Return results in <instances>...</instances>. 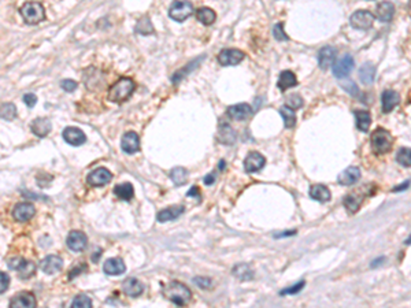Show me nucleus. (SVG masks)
Instances as JSON below:
<instances>
[{"instance_id":"nucleus-1","label":"nucleus","mask_w":411,"mask_h":308,"mask_svg":"<svg viewBox=\"0 0 411 308\" xmlns=\"http://www.w3.org/2000/svg\"><path fill=\"white\" fill-rule=\"evenodd\" d=\"M162 294L169 301L174 303L176 305H184L192 297V292L186 285L181 284L178 281H171L162 288Z\"/></svg>"},{"instance_id":"nucleus-2","label":"nucleus","mask_w":411,"mask_h":308,"mask_svg":"<svg viewBox=\"0 0 411 308\" xmlns=\"http://www.w3.org/2000/svg\"><path fill=\"white\" fill-rule=\"evenodd\" d=\"M136 84L129 77H122L108 89L107 99L113 103H124L134 92Z\"/></svg>"},{"instance_id":"nucleus-3","label":"nucleus","mask_w":411,"mask_h":308,"mask_svg":"<svg viewBox=\"0 0 411 308\" xmlns=\"http://www.w3.org/2000/svg\"><path fill=\"white\" fill-rule=\"evenodd\" d=\"M19 13L22 15L23 21L29 25H37L46 19V11L40 3L37 2H28L21 7Z\"/></svg>"},{"instance_id":"nucleus-4","label":"nucleus","mask_w":411,"mask_h":308,"mask_svg":"<svg viewBox=\"0 0 411 308\" xmlns=\"http://www.w3.org/2000/svg\"><path fill=\"white\" fill-rule=\"evenodd\" d=\"M370 141H371V148L376 153H387L392 147L393 138L389 132H387L383 128H379L373 132Z\"/></svg>"},{"instance_id":"nucleus-5","label":"nucleus","mask_w":411,"mask_h":308,"mask_svg":"<svg viewBox=\"0 0 411 308\" xmlns=\"http://www.w3.org/2000/svg\"><path fill=\"white\" fill-rule=\"evenodd\" d=\"M194 13V6L188 0H174L169 9V17L176 22H182Z\"/></svg>"},{"instance_id":"nucleus-6","label":"nucleus","mask_w":411,"mask_h":308,"mask_svg":"<svg viewBox=\"0 0 411 308\" xmlns=\"http://www.w3.org/2000/svg\"><path fill=\"white\" fill-rule=\"evenodd\" d=\"M9 267L11 270L18 272L19 278L28 280L36 272V264L33 262H28L22 258H13L9 260Z\"/></svg>"},{"instance_id":"nucleus-7","label":"nucleus","mask_w":411,"mask_h":308,"mask_svg":"<svg viewBox=\"0 0 411 308\" xmlns=\"http://www.w3.org/2000/svg\"><path fill=\"white\" fill-rule=\"evenodd\" d=\"M351 26L355 29H360V30H366V29L371 28V25L375 22V15L371 14L370 11L366 10H359L351 15Z\"/></svg>"},{"instance_id":"nucleus-8","label":"nucleus","mask_w":411,"mask_h":308,"mask_svg":"<svg viewBox=\"0 0 411 308\" xmlns=\"http://www.w3.org/2000/svg\"><path fill=\"white\" fill-rule=\"evenodd\" d=\"M244 52L236 48H227L222 50L218 55V62L222 66H236L244 59Z\"/></svg>"},{"instance_id":"nucleus-9","label":"nucleus","mask_w":411,"mask_h":308,"mask_svg":"<svg viewBox=\"0 0 411 308\" xmlns=\"http://www.w3.org/2000/svg\"><path fill=\"white\" fill-rule=\"evenodd\" d=\"M354 70V58L351 55H344L333 65V74L338 79H346Z\"/></svg>"},{"instance_id":"nucleus-10","label":"nucleus","mask_w":411,"mask_h":308,"mask_svg":"<svg viewBox=\"0 0 411 308\" xmlns=\"http://www.w3.org/2000/svg\"><path fill=\"white\" fill-rule=\"evenodd\" d=\"M66 243H67V247H69L71 251H74V252H81V251H84V249L87 248V245H88V239H87V236L84 235L83 232H80V230H73V232H70L69 236H67Z\"/></svg>"},{"instance_id":"nucleus-11","label":"nucleus","mask_w":411,"mask_h":308,"mask_svg":"<svg viewBox=\"0 0 411 308\" xmlns=\"http://www.w3.org/2000/svg\"><path fill=\"white\" fill-rule=\"evenodd\" d=\"M34 214H36V208H34L32 203L28 202L18 203L14 207V210H13V216L18 222L29 221V219H32L33 216H34Z\"/></svg>"},{"instance_id":"nucleus-12","label":"nucleus","mask_w":411,"mask_h":308,"mask_svg":"<svg viewBox=\"0 0 411 308\" xmlns=\"http://www.w3.org/2000/svg\"><path fill=\"white\" fill-rule=\"evenodd\" d=\"M62 266H63V260L56 255H48L40 262V270L48 276H54L56 273H59L62 270Z\"/></svg>"},{"instance_id":"nucleus-13","label":"nucleus","mask_w":411,"mask_h":308,"mask_svg":"<svg viewBox=\"0 0 411 308\" xmlns=\"http://www.w3.org/2000/svg\"><path fill=\"white\" fill-rule=\"evenodd\" d=\"M111 179H113V174H111L107 169H104V167H99L96 170H93L92 173H89V175L87 177L88 184L92 185V186H103V185H107Z\"/></svg>"},{"instance_id":"nucleus-14","label":"nucleus","mask_w":411,"mask_h":308,"mask_svg":"<svg viewBox=\"0 0 411 308\" xmlns=\"http://www.w3.org/2000/svg\"><path fill=\"white\" fill-rule=\"evenodd\" d=\"M266 159L262 153L259 152H250L248 157L245 158L244 161V170L247 173H256V171L262 170L264 169Z\"/></svg>"},{"instance_id":"nucleus-15","label":"nucleus","mask_w":411,"mask_h":308,"mask_svg":"<svg viewBox=\"0 0 411 308\" xmlns=\"http://www.w3.org/2000/svg\"><path fill=\"white\" fill-rule=\"evenodd\" d=\"M252 114V108L247 103H239L227 110V115L233 121H245Z\"/></svg>"},{"instance_id":"nucleus-16","label":"nucleus","mask_w":411,"mask_h":308,"mask_svg":"<svg viewBox=\"0 0 411 308\" xmlns=\"http://www.w3.org/2000/svg\"><path fill=\"white\" fill-rule=\"evenodd\" d=\"M62 136H63V140H65L66 143L73 145V147H80V145H83L85 143V134L79 128H71V126H69V128H66L63 130Z\"/></svg>"},{"instance_id":"nucleus-17","label":"nucleus","mask_w":411,"mask_h":308,"mask_svg":"<svg viewBox=\"0 0 411 308\" xmlns=\"http://www.w3.org/2000/svg\"><path fill=\"white\" fill-rule=\"evenodd\" d=\"M10 308H33L36 307V297L30 292H22L10 300Z\"/></svg>"},{"instance_id":"nucleus-18","label":"nucleus","mask_w":411,"mask_h":308,"mask_svg":"<svg viewBox=\"0 0 411 308\" xmlns=\"http://www.w3.org/2000/svg\"><path fill=\"white\" fill-rule=\"evenodd\" d=\"M121 148L122 151L126 152V153H134L140 149V138L137 136V133L134 132H128L122 136V140H121Z\"/></svg>"},{"instance_id":"nucleus-19","label":"nucleus","mask_w":411,"mask_h":308,"mask_svg":"<svg viewBox=\"0 0 411 308\" xmlns=\"http://www.w3.org/2000/svg\"><path fill=\"white\" fill-rule=\"evenodd\" d=\"M126 270V266L124 260L121 258H110L107 259L103 264V272L107 276H121Z\"/></svg>"},{"instance_id":"nucleus-20","label":"nucleus","mask_w":411,"mask_h":308,"mask_svg":"<svg viewBox=\"0 0 411 308\" xmlns=\"http://www.w3.org/2000/svg\"><path fill=\"white\" fill-rule=\"evenodd\" d=\"M336 59V50L330 46H326L321 48L318 52V63L319 67L323 70L329 69L330 66H333Z\"/></svg>"},{"instance_id":"nucleus-21","label":"nucleus","mask_w":411,"mask_h":308,"mask_svg":"<svg viewBox=\"0 0 411 308\" xmlns=\"http://www.w3.org/2000/svg\"><path fill=\"white\" fill-rule=\"evenodd\" d=\"M359 178H360V170L358 167H355V166H351V167L346 169L343 173H340V175H339V184L350 186V185L356 184Z\"/></svg>"},{"instance_id":"nucleus-22","label":"nucleus","mask_w":411,"mask_h":308,"mask_svg":"<svg viewBox=\"0 0 411 308\" xmlns=\"http://www.w3.org/2000/svg\"><path fill=\"white\" fill-rule=\"evenodd\" d=\"M185 211L184 206H173V207L165 208L162 211L158 212V222H169V221H174L177 219L178 216Z\"/></svg>"},{"instance_id":"nucleus-23","label":"nucleus","mask_w":411,"mask_h":308,"mask_svg":"<svg viewBox=\"0 0 411 308\" xmlns=\"http://www.w3.org/2000/svg\"><path fill=\"white\" fill-rule=\"evenodd\" d=\"M122 289H124V292H125L128 296H130V297H137V296H140V294L143 293L144 286L139 280H136V278H128V280L124 281Z\"/></svg>"},{"instance_id":"nucleus-24","label":"nucleus","mask_w":411,"mask_h":308,"mask_svg":"<svg viewBox=\"0 0 411 308\" xmlns=\"http://www.w3.org/2000/svg\"><path fill=\"white\" fill-rule=\"evenodd\" d=\"M51 122H50V120H47V118H37L30 125L32 132L36 136H39V137H46L47 134L51 132Z\"/></svg>"},{"instance_id":"nucleus-25","label":"nucleus","mask_w":411,"mask_h":308,"mask_svg":"<svg viewBox=\"0 0 411 308\" xmlns=\"http://www.w3.org/2000/svg\"><path fill=\"white\" fill-rule=\"evenodd\" d=\"M381 101H383L384 112H389V111H392L399 104L400 96L395 91H385L383 93V96H381Z\"/></svg>"},{"instance_id":"nucleus-26","label":"nucleus","mask_w":411,"mask_h":308,"mask_svg":"<svg viewBox=\"0 0 411 308\" xmlns=\"http://www.w3.org/2000/svg\"><path fill=\"white\" fill-rule=\"evenodd\" d=\"M393 14H395V7L391 2H381L379 6H377V18L381 21V22H389L392 19Z\"/></svg>"},{"instance_id":"nucleus-27","label":"nucleus","mask_w":411,"mask_h":308,"mask_svg":"<svg viewBox=\"0 0 411 308\" xmlns=\"http://www.w3.org/2000/svg\"><path fill=\"white\" fill-rule=\"evenodd\" d=\"M310 198L321 203L329 202L330 200V190L325 185H313L310 188Z\"/></svg>"},{"instance_id":"nucleus-28","label":"nucleus","mask_w":411,"mask_h":308,"mask_svg":"<svg viewBox=\"0 0 411 308\" xmlns=\"http://www.w3.org/2000/svg\"><path fill=\"white\" fill-rule=\"evenodd\" d=\"M296 84H297V80H296L295 74L292 73V71H289V70H285V71H282V73L280 74L277 87L281 92H285L286 89L295 87Z\"/></svg>"},{"instance_id":"nucleus-29","label":"nucleus","mask_w":411,"mask_h":308,"mask_svg":"<svg viewBox=\"0 0 411 308\" xmlns=\"http://www.w3.org/2000/svg\"><path fill=\"white\" fill-rule=\"evenodd\" d=\"M218 140L221 141V144L232 145L236 141L235 130L232 129L229 125H221L218 129Z\"/></svg>"},{"instance_id":"nucleus-30","label":"nucleus","mask_w":411,"mask_h":308,"mask_svg":"<svg viewBox=\"0 0 411 308\" xmlns=\"http://www.w3.org/2000/svg\"><path fill=\"white\" fill-rule=\"evenodd\" d=\"M114 195H116L120 200L130 202L132 198L134 196V189L133 186H132V184H129V182H126V184H120L114 188Z\"/></svg>"},{"instance_id":"nucleus-31","label":"nucleus","mask_w":411,"mask_h":308,"mask_svg":"<svg viewBox=\"0 0 411 308\" xmlns=\"http://www.w3.org/2000/svg\"><path fill=\"white\" fill-rule=\"evenodd\" d=\"M359 79L365 85H371L376 79V67L371 63H365L359 70Z\"/></svg>"},{"instance_id":"nucleus-32","label":"nucleus","mask_w":411,"mask_h":308,"mask_svg":"<svg viewBox=\"0 0 411 308\" xmlns=\"http://www.w3.org/2000/svg\"><path fill=\"white\" fill-rule=\"evenodd\" d=\"M196 18H198L199 22H202L203 25H206V26H210V25H213L214 23L215 18H217V15H215V13H214L213 10L208 9V7H200V9L196 11Z\"/></svg>"},{"instance_id":"nucleus-33","label":"nucleus","mask_w":411,"mask_h":308,"mask_svg":"<svg viewBox=\"0 0 411 308\" xmlns=\"http://www.w3.org/2000/svg\"><path fill=\"white\" fill-rule=\"evenodd\" d=\"M356 126L360 132H367L371 124V117L367 111H356Z\"/></svg>"},{"instance_id":"nucleus-34","label":"nucleus","mask_w":411,"mask_h":308,"mask_svg":"<svg viewBox=\"0 0 411 308\" xmlns=\"http://www.w3.org/2000/svg\"><path fill=\"white\" fill-rule=\"evenodd\" d=\"M280 114H281L285 128H293V126H295L296 114H295V111L292 110L291 107L282 106L281 108H280Z\"/></svg>"},{"instance_id":"nucleus-35","label":"nucleus","mask_w":411,"mask_h":308,"mask_svg":"<svg viewBox=\"0 0 411 308\" xmlns=\"http://www.w3.org/2000/svg\"><path fill=\"white\" fill-rule=\"evenodd\" d=\"M170 178L171 181L176 185H184L188 181V171L185 170L184 167H176L170 171Z\"/></svg>"},{"instance_id":"nucleus-36","label":"nucleus","mask_w":411,"mask_h":308,"mask_svg":"<svg viewBox=\"0 0 411 308\" xmlns=\"http://www.w3.org/2000/svg\"><path fill=\"white\" fill-rule=\"evenodd\" d=\"M233 274L237 278H240L241 281H248L254 278V272L251 270L250 266L247 264H237V266L233 268Z\"/></svg>"},{"instance_id":"nucleus-37","label":"nucleus","mask_w":411,"mask_h":308,"mask_svg":"<svg viewBox=\"0 0 411 308\" xmlns=\"http://www.w3.org/2000/svg\"><path fill=\"white\" fill-rule=\"evenodd\" d=\"M362 202H363V198H362V196H358V195L352 194L348 195V196L344 199V206H346V208H348V211L350 212H355L359 210Z\"/></svg>"},{"instance_id":"nucleus-38","label":"nucleus","mask_w":411,"mask_h":308,"mask_svg":"<svg viewBox=\"0 0 411 308\" xmlns=\"http://www.w3.org/2000/svg\"><path fill=\"white\" fill-rule=\"evenodd\" d=\"M136 32L139 33V34H143V36L153 34L154 26L148 17H143V18L140 19L139 22H137V25H136Z\"/></svg>"},{"instance_id":"nucleus-39","label":"nucleus","mask_w":411,"mask_h":308,"mask_svg":"<svg viewBox=\"0 0 411 308\" xmlns=\"http://www.w3.org/2000/svg\"><path fill=\"white\" fill-rule=\"evenodd\" d=\"M2 120L5 121H13L15 120L17 117V107L13 104V103H6V104H2Z\"/></svg>"},{"instance_id":"nucleus-40","label":"nucleus","mask_w":411,"mask_h":308,"mask_svg":"<svg viewBox=\"0 0 411 308\" xmlns=\"http://www.w3.org/2000/svg\"><path fill=\"white\" fill-rule=\"evenodd\" d=\"M396 161L404 167H411V148H402L397 151Z\"/></svg>"},{"instance_id":"nucleus-41","label":"nucleus","mask_w":411,"mask_h":308,"mask_svg":"<svg viewBox=\"0 0 411 308\" xmlns=\"http://www.w3.org/2000/svg\"><path fill=\"white\" fill-rule=\"evenodd\" d=\"M71 307L91 308L92 307V300L89 299L88 296H85V294H79V296H76V299L71 301Z\"/></svg>"},{"instance_id":"nucleus-42","label":"nucleus","mask_w":411,"mask_h":308,"mask_svg":"<svg viewBox=\"0 0 411 308\" xmlns=\"http://www.w3.org/2000/svg\"><path fill=\"white\" fill-rule=\"evenodd\" d=\"M200 60H202V58H200V59H198V60H195L194 63H190V65L186 66L185 69L178 70L177 73L173 74V77H171V81H173V84H177V83H178V81H181V80L184 79L185 75H186V74L190 73L191 69H194V66H195V65H198V63H199V62H200Z\"/></svg>"},{"instance_id":"nucleus-43","label":"nucleus","mask_w":411,"mask_h":308,"mask_svg":"<svg viewBox=\"0 0 411 308\" xmlns=\"http://www.w3.org/2000/svg\"><path fill=\"white\" fill-rule=\"evenodd\" d=\"M285 106L291 107L292 110H297V108H301V107L303 106V99H302L297 93H293L291 96L286 97Z\"/></svg>"},{"instance_id":"nucleus-44","label":"nucleus","mask_w":411,"mask_h":308,"mask_svg":"<svg viewBox=\"0 0 411 308\" xmlns=\"http://www.w3.org/2000/svg\"><path fill=\"white\" fill-rule=\"evenodd\" d=\"M273 34H274L276 40H278V42H285V40L289 38V37L285 34V32H284V25H282V23H277V25L274 26V29H273Z\"/></svg>"},{"instance_id":"nucleus-45","label":"nucleus","mask_w":411,"mask_h":308,"mask_svg":"<svg viewBox=\"0 0 411 308\" xmlns=\"http://www.w3.org/2000/svg\"><path fill=\"white\" fill-rule=\"evenodd\" d=\"M305 288V281H301V282H297V284H295L293 286H291V288H286V289H282L281 292H280V294H296L299 293L302 289Z\"/></svg>"},{"instance_id":"nucleus-46","label":"nucleus","mask_w":411,"mask_h":308,"mask_svg":"<svg viewBox=\"0 0 411 308\" xmlns=\"http://www.w3.org/2000/svg\"><path fill=\"white\" fill-rule=\"evenodd\" d=\"M186 198H194L196 199V202L200 203L202 202V194H200V189H199V186H196V185H194L192 188L188 190V194H186Z\"/></svg>"},{"instance_id":"nucleus-47","label":"nucleus","mask_w":411,"mask_h":308,"mask_svg":"<svg viewBox=\"0 0 411 308\" xmlns=\"http://www.w3.org/2000/svg\"><path fill=\"white\" fill-rule=\"evenodd\" d=\"M194 282L199 286V288H203V289H208V288H211V280H208V278L196 277V278L194 280Z\"/></svg>"},{"instance_id":"nucleus-48","label":"nucleus","mask_w":411,"mask_h":308,"mask_svg":"<svg viewBox=\"0 0 411 308\" xmlns=\"http://www.w3.org/2000/svg\"><path fill=\"white\" fill-rule=\"evenodd\" d=\"M60 87L63 88V91H66V92H74L76 88H77V83L71 81V80H63L60 83Z\"/></svg>"},{"instance_id":"nucleus-49","label":"nucleus","mask_w":411,"mask_h":308,"mask_svg":"<svg viewBox=\"0 0 411 308\" xmlns=\"http://www.w3.org/2000/svg\"><path fill=\"white\" fill-rule=\"evenodd\" d=\"M0 278H2V288H0V293L3 294L6 290L9 289L10 285V277L6 273H0Z\"/></svg>"},{"instance_id":"nucleus-50","label":"nucleus","mask_w":411,"mask_h":308,"mask_svg":"<svg viewBox=\"0 0 411 308\" xmlns=\"http://www.w3.org/2000/svg\"><path fill=\"white\" fill-rule=\"evenodd\" d=\"M23 101H25L26 106L32 108V107H34V104L37 103L36 95H34V93H28V95H25V96H23Z\"/></svg>"},{"instance_id":"nucleus-51","label":"nucleus","mask_w":411,"mask_h":308,"mask_svg":"<svg viewBox=\"0 0 411 308\" xmlns=\"http://www.w3.org/2000/svg\"><path fill=\"white\" fill-rule=\"evenodd\" d=\"M343 87H344V89H346L347 92H350L351 95H356V93H358V89H356L355 84L352 83V81H348L347 84H343Z\"/></svg>"},{"instance_id":"nucleus-52","label":"nucleus","mask_w":411,"mask_h":308,"mask_svg":"<svg viewBox=\"0 0 411 308\" xmlns=\"http://www.w3.org/2000/svg\"><path fill=\"white\" fill-rule=\"evenodd\" d=\"M217 179V177H215V173H210V174H207L206 177L203 178V182L206 185H211L214 184V181Z\"/></svg>"},{"instance_id":"nucleus-53","label":"nucleus","mask_w":411,"mask_h":308,"mask_svg":"<svg viewBox=\"0 0 411 308\" xmlns=\"http://www.w3.org/2000/svg\"><path fill=\"white\" fill-rule=\"evenodd\" d=\"M406 244L408 245V244H411V237H408V239L406 240Z\"/></svg>"}]
</instances>
